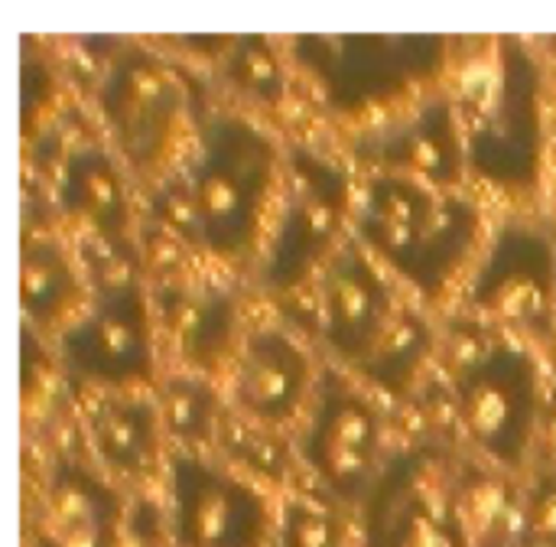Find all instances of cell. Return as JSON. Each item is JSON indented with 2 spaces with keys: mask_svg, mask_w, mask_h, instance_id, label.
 <instances>
[{
  "mask_svg": "<svg viewBox=\"0 0 556 547\" xmlns=\"http://www.w3.org/2000/svg\"><path fill=\"white\" fill-rule=\"evenodd\" d=\"M277 163V144L254 121L238 114L208 117L189 173L163 189L160 212L205 251L241 258L254 248Z\"/></svg>",
  "mask_w": 556,
  "mask_h": 547,
  "instance_id": "obj_1",
  "label": "cell"
},
{
  "mask_svg": "<svg viewBox=\"0 0 556 547\" xmlns=\"http://www.w3.org/2000/svg\"><path fill=\"white\" fill-rule=\"evenodd\" d=\"M290 52L332 111L355 114L446 69L450 39L440 33H300Z\"/></svg>",
  "mask_w": 556,
  "mask_h": 547,
  "instance_id": "obj_2",
  "label": "cell"
},
{
  "mask_svg": "<svg viewBox=\"0 0 556 547\" xmlns=\"http://www.w3.org/2000/svg\"><path fill=\"white\" fill-rule=\"evenodd\" d=\"M544 82L528 42L498 39L466 130L469 170L502 189H534L544 166Z\"/></svg>",
  "mask_w": 556,
  "mask_h": 547,
  "instance_id": "obj_3",
  "label": "cell"
},
{
  "mask_svg": "<svg viewBox=\"0 0 556 547\" xmlns=\"http://www.w3.org/2000/svg\"><path fill=\"white\" fill-rule=\"evenodd\" d=\"M541 408V365L525 346L495 343L469 356L456 372L463 431L502 470L525 467L538 444Z\"/></svg>",
  "mask_w": 556,
  "mask_h": 547,
  "instance_id": "obj_4",
  "label": "cell"
},
{
  "mask_svg": "<svg viewBox=\"0 0 556 547\" xmlns=\"http://www.w3.org/2000/svg\"><path fill=\"white\" fill-rule=\"evenodd\" d=\"M189 108L192 82L186 72L143 46L121 49L98 85V111L117 150L137 170L160 166Z\"/></svg>",
  "mask_w": 556,
  "mask_h": 547,
  "instance_id": "obj_5",
  "label": "cell"
},
{
  "mask_svg": "<svg viewBox=\"0 0 556 547\" xmlns=\"http://www.w3.org/2000/svg\"><path fill=\"white\" fill-rule=\"evenodd\" d=\"M365 547H469L456 515V470L420 444L381 467L365 499Z\"/></svg>",
  "mask_w": 556,
  "mask_h": 547,
  "instance_id": "obj_6",
  "label": "cell"
},
{
  "mask_svg": "<svg viewBox=\"0 0 556 547\" xmlns=\"http://www.w3.org/2000/svg\"><path fill=\"white\" fill-rule=\"evenodd\" d=\"M352 209V179L342 163L296 147L287 163V199L264 261L270 290L300 287L339 248Z\"/></svg>",
  "mask_w": 556,
  "mask_h": 547,
  "instance_id": "obj_7",
  "label": "cell"
},
{
  "mask_svg": "<svg viewBox=\"0 0 556 547\" xmlns=\"http://www.w3.org/2000/svg\"><path fill=\"white\" fill-rule=\"evenodd\" d=\"M300 457L342 502L368 499L381 473L378 411L332 369L319 375L313 414L300 434Z\"/></svg>",
  "mask_w": 556,
  "mask_h": 547,
  "instance_id": "obj_8",
  "label": "cell"
},
{
  "mask_svg": "<svg viewBox=\"0 0 556 547\" xmlns=\"http://www.w3.org/2000/svg\"><path fill=\"white\" fill-rule=\"evenodd\" d=\"M270 512L235 473L195 457L169 460V538L176 547H264Z\"/></svg>",
  "mask_w": 556,
  "mask_h": 547,
  "instance_id": "obj_9",
  "label": "cell"
},
{
  "mask_svg": "<svg viewBox=\"0 0 556 547\" xmlns=\"http://www.w3.org/2000/svg\"><path fill=\"white\" fill-rule=\"evenodd\" d=\"M466 303L476 313L534 333L556 330V245L531 225H505L472 274Z\"/></svg>",
  "mask_w": 556,
  "mask_h": 547,
  "instance_id": "obj_10",
  "label": "cell"
},
{
  "mask_svg": "<svg viewBox=\"0 0 556 547\" xmlns=\"http://www.w3.org/2000/svg\"><path fill=\"white\" fill-rule=\"evenodd\" d=\"M62 362L94 385L127 388L153 375L150 307L137 277H121L62 333Z\"/></svg>",
  "mask_w": 556,
  "mask_h": 547,
  "instance_id": "obj_11",
  "label": "cell"
},
{
  "mask_svg": "<svg viewBox=\"0 0 556 547\" xmlns=\"http://www.w3.org/2000/svg\"><path fill=\"white\" fill-rule=\"evenodd\" d=\"M394 294L378 264L355 245H342L323 274V339L349 365H358L394 320Z\"/></svg>",
  "mask_w": 556,
  "mask_h": 547,
  "instance_id": "obj_12",
  "label": "cell"
},
{
  "mask_svg": "<svg viewBox=\"0 0 556 547\" xmlns=\"http://www.w3.org/2000/svg\"><path fill=\"white\" fill-rule=\"evenodd\" d=\"M358 153L433 189L459 186L469 166L466 130L450 98H433L410 117L375 130L358 144Z\"/></svg>",
  "mask_w": 556,
  "mask_h": 547,
  "instance_id": "obj_13",
  "label": "cell"
},
{
  "mask_svg": "<svg viewBox=\"0 0 556 547\" xmlns=\"http://www.w3.org/2000/svg\"><path fill=\"white\" fill-rule=\"evenodd\" d=\"M479 206L466 196L440 192L430 212L397 241L378 251V258L388 261L391 271H397L424 297H437L466 264L469 251L479 241Z\"/></svg>",
  "mask_w": 556,
  "mask_h": 547,
  "instance_id": "obj_14",
  "label": "cell"
},
{
  "mask_svg": "<svg viewBox=\"0 0 556 547\" xmlns=\"http://www.w3.org/2000/svg\"><path fill=\"white\" fill-rule=\"evenodd\" d=\"M309 359L283 330H257L238 356L235 398L244 418L270 427L290 421L309 391Z\"/></svg>",
  "mask_w": 556,
  "mask_h": 547,
  "instance_id": "obj_15",
  "label": "cell"
},
{
  "mask_svg": "<svg viewBox=\"0 0 556 547\" xmlns=\"http://www.w3.org/2000/svg\"><path fill=\"white\" fill-rule=\"evenodd\" d=\"M46 538L55 547H117L127 509L121 496L75 460H55L42 496Z\"/></svg>",
  "mask_w": 556,
  "mask_h": 547,
  "instance_id": "obj_16",
  "label": "cell"
},
{
  "mask_svg": "<svg viewBox=\"0 0 556 547\" xmlns=\"http://www.w3.org/2000/svg\"><path fill=\"white\" fill-rule=\"evenodd\" d=\"M59 206L111 241H121L130 225L124 173L117 160L94 144L72 147L65 153L59 170Z\"/></svg>",
  "mask_w": 556,
  "mask_h": 547,
  "instance_id": "obj_17",
  "label": "cell"
},
{
  "mask_svg": "<svg viewBox=\"0 0 556 547\" xmlns=\"http://www.w3.org/2000/svg\"><path fill=\"white\" fill-rule=\"evenodd\" d=\"M160 411L143 398L108 395L88 411L94 453L124 476H147L156 463Z\"/></svg>",
  "mask_w": 556,
  "mask_h": 547,
  "instance_id": "obj_18",
  "label": "cell"
},
{
  "mask_svg": "<svg viewBox=\"0 0 556 547\" xmlns=\"http://www.w3.org/2000/svg\"><path fill=\"white\" fill-rule=\"evenodd\" d=\"M456 515L469 547H515L525 538V496L498 470H456Z\"/></svg>",
  "mask_w": 556,
  "mask_h": 547,
  "instance_id": "obj_19",
  "label": "cell"
},
{
  "mask_svg": "<svg viewBox=\"0 0 556 547\" xmlns=\"http://www.w3.org/2000/svg\"><path fill=\"white\" fill-rule=\"evenodd\" d=\"M163 316L182 359L202 372L222 362L238 326V307L218 287L176 290L163 300Z\"/></svg>",
  "mask_w": 556,
  "mask_h": 547,
  "instance_id": "obj_20",
  "label": "cell"
},
{
  "mask_svg": "<svg viewBox=\"0 0 556 547\" xmlns=\"http://www.w3.org/2000/svg\"><path fill=\"white\" fill-rule=\"evenodd\" d=\"M78 297V277L65 248L52 238H23L20 251V307L29 323L62 320Z\"/></svg>",
  "mask_w": 556,
  "mask_h": 547,
  "instance_id": "obj_21",
  "label": "cell"
},
{
  "mask_svg": "<svg viewBox=\"0 0 556 547\" xmlns=\"http://www.w3.org/2000/svg\"><path fill=\"white\" fill-rule=\"evenodd\" d=\"M433 356V330L430 323L410 310L401 307L394 320L388 323L384 336L375 343V349L355 365L375 388L388 395H407L424 372L427 359Z\"/></svg>",
  "mask_w": 556,
  "mask_h": 547,
  "instance_id": "obj_22",
  "label": "cell"
},
{
  "mask_svg": "<svg viewBox=\"0 0 556 547\" xmlns=\"http://www.w3.org/2000/svg\"><path fill=\"white\" fill-rule=\"evenodd\" d=\"M160 424L182 447H202L218 437L222 411L212 385L195 375H173L160 388Z\"/></svg>",
  "mask_w": 556,
  "mask_h": 547,
  "instance_id": "obj_23",
  "label": "cell"
},
{
  "mask_svg": "<svg viewBox=\"0 0 556 547\" xmlns=\"http://www.w3.org/2000/svg\"><path fill=\"white\" fill-rule=\"evenodd\" d=\"M225 55V78L251 95L254 101H264L267 108H277L287 95V72L283 59L270 36L261 33H241L231 36V42L222 49Z\"/></svg>",
  "mask_w": 556,
  "mask_h": 547,
  "instance_id": "obj_24",
  "label": "cell"
},
{
  "mask_svg": "<svg viewBox=\"0 0 556 547\" xmlns=\"http://www.w3.org/2000/svg\"><path fill=\"white\" fill-rule=\"evenodd\" d=\"M218 440L222 447L228 450V457L235 463H241L244 470L270 480V483H280L287 476V447L280 437H274L264 424L244 418V421H235V418H222V431H218Z\"/></svg>",
  "mask_w": 556,
  "mask_h": 547,
  "instance_id": "obj_25",
  "label": "cell"
},
{
  "mask_svg": "<svg viewBox=\"0 0 556 547\" xmlns=\"http://www.w3.org/2000/svg\"><path fill=\"white\" fill-rule=\"evenodd\" d=\"M280 547H345V525L326 502L296 496L280 515Z\"/></svg>",
  "mask_w": 556,
  "mask_h": 547,
  "instance_id": "obj_26",
  "label": "cell"
},
{
  "mask_svg": "<svg viewBox=\"0 0 556 547\" xmlns=\"http://www.w3.org/2000/svg\"><path fill=\"white\" fill-rule=\"evenodd\" d=\"M525 542L556 547V470H544L525 493Z\"/></svg>",
  "mask_w": 556,
  "mask_h": 547,
  "instance_id": "obj_27",
  "label": "cell"
},
{
  "mask_svg": "<svg viewBox=\"0 0 556 547\" xmlns=\"http://www.w3.org/2000/svg\"><path fill=\"white\" fill-rule=\"evenodd\" d=\"M20 75H23V85H20L23 130H33L36 127V117L42 114V108H46V101L52 95V75H49V65L36 52H26V49H23Z\"/></svg>",
  "mask_w": 556,
  "mask_h": 547,
  "instance_id": "obj_28",
  "label": "cell"
},
{
  "mask_svg": "<svg viewBox=\"0 0 556 547\" xmlns=\"http://www.w3.org/2000/svg\"><path fill=\"white\" fill-rule=\"evenodd\" d=\"M166 525L169 522H163V512L150 499H137L127 509L117 547H163V529Z\"/></svg>",
  "mask_w": 556,
  "mask_h": 547,
  "instance_id": "obj_29",
  "label": "cell"
},
{
  "mask_svg": "<svg viewBox=\"0 0 556 547\" xmlns=\"http://www.w3.org/2000/svg\"><path fill=\"white\" fill-rule=\"evenodd\" d=\"M544 460H551L556 470V388L544 395V408H541V421H538V444H534Z\"/></svg>",
  "mask_w": 556,
  "mask_h": 547,
  "instance_id": "obj_30",
  "label": "cell"
}]
</instances>
